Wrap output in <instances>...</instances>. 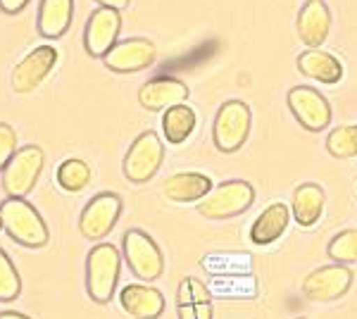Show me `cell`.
I'll list each match as a JSON object with an SVG mask.
<instances>
[{
	"instance_id": "obj_6",
	"label": "cell",
	"mask_w": 357,
	"mask_h": 319,
	"mask_svg": "<svg viewBox=\"0 0 357 319\" xmlns=\"http://www.w3.org/2000/svg\"><path fill=\"white\" fill-rule=\"evenodd\" d=\"M122 248H124L126 265H129V269L134 272L138 279L155 281L162 276V272H165L162 251H160V246L146 234V231L129 229L124 234Z\"/></svg>"
},
{
	"instance_id": "obj_25",
	"label": "cell",
	"mask_w": 357,
	"mask_h": 319,
	"mask_svg": "<svg viewBox=\"0 0 357 319\" xmlns=\"http://www.w3.org/2000/svg\"><path fill=\"white\" fill-rule=\"evenodd\" d=\"M326 150L329 155L338 160H350L357 158V124L338 126L329 133L326 138Z\"/></svg>"
},
{
	"instance_id": "obj_23",
	"label": "cell",
	"mask_w": 357,
	"mask_h": 319,
	"mask_svg": "<svg viewBox=\"0 0 357 319\" xmlns=\"http://www.w3.org/2000/svg\"><path fill=\"white\" fill-rule=\"evenodd\" d=\"M195 124H198L195 110L191 105H186V103L165 110V114H162V131H165L167 143H172V146H181V143L193 133Z\"/></svg>"
},
{
	"instance_id": "obj_17",
	"label": "cell",
	"mask_w": 357,
	"mask_h": 319,
	"mask_svg": "<svg viewBox=\"0 0 357 319\" xmlns=\"http://www.w3.org/2000/svg\"><path fill=\"white\" fill-rule=\"evenodd\" d=\"M119 303L134 319H158L165 312V295L148 283H126Z\"/></svg>"
},
{
	"instance_id": "obj_9",
	"label": "cell",
	"mask_w": 357,
	"mask_h": 319,
	"mask_svg": "<svg viewBox=\"0 0 357 319\" xmlns=\"http://www.w3.org/2000/svg\"><path fill=\"white\" fill-rule=\"evenodd\" d=\"M350 286H353V272L348 269V265L333 262L310 272L303 281V293L312 303H331L343 298Z\"/></svg>"
},
{
	"instance_id": "obj_20",
	"label": "cell",
	"mask_w": 357,
	"mask_h": 319,
	"mask_svg": "<svg viewBox=\"0 0 357 319\" xmlns=\"http://www.w3.org/2000/svg\"><path fill=\"white\" fill-rule=\"evenodd\" d=\"M212 186V179L200 172H178L165 181V195L172 202H200Z\"/></svg>"
},
{
	"instance_id": "obj_22",
	"label": "cell",
	"mask_w": 357,
	"mask_h": 319,
	"mask_svg": "<svg viewBox=\"0 0 357 319\" xmlns=\"http://www.w3.org/2000/svg\"><path fill=\"white\" fill-rule=\"evenodd\" d=\"M74 17V0H41L38 34L43 38H60L67 34Z\"/></svg>"
},
{
	"instance_id": "obj_3",
	"label": "cell",
	"mask_w": 357,
	"mask_h": 319,
	"mask_svg": "<svg viewBox=\"0 0 357 319\" xmlns=\"http://www.w3.org/2000/svg\"><path fill=\"white\" fill-rule=\"evenodd\" d=\"M255 202V188L243 179H231L215 186L198 202V214L207 219H231L250 210Z\"/></svg>"
},
{
	"instance_id": "obj_15",
	"label": "cell",
	"mask_w": 357,
	"mask_h": 319,
	"mask_svg": "<svg viewBox=\"0 0 357 319\" xmlns=\"http://www.w3.org/2000/svg\"><path fill=\"white\" fill-rule=\"evenodd\" d=\"M331 31V10L324 0H305L298 15V36L307 48H319L326 43Z\"/></svg>"
},
{
	"instance_id": "obj_12",
	"label": "cell",
	"mask_w": 357,
	"mask_h": 319,
	"mask_svg": "<svg viewBox=\"0 0 357 319\" xmlns=\"http://www.w3.org/2000/svg\"><path fill=\"white\" fill-rule=\"evenodd\" d=\"M158 57V48H155L153 40L148 38H126L117 40L110 48V53L102 57L107 69L117 74H134L141 69L151 67Z\"/></svg>"
},
{
	"instance_id": "obj_28",
	"label": "cell",
	"mask_w": 357,
	"mask_h": 319,
	"mask_svg": "<svg viewBox=\"0 0 357 319\" xmlns=\"http://www.w3.org/2000/svg\"><path fill=\"white\" fill-rule=\"evenodd\" d=\"M17 131L10 124H0V172L8 167V162L17 153Z\"/></svg>"
},
{
	"instance_id": "obj_7",
	"label": "cell",
	"mask_w": 357,
	"mask_h": 319,
	"mask_svg": "<svg viewBox=\"0 0 357 319\" xmlns=\"http://www.w3.org/2000/svg\"><path fill=\"white\" fill-rule=\"evenodd\" d=\"M165 160V143L155 131H143L124 155V177L131 184H146L160 172Z\"/></svg>"
},
{
	"instance_id": "obj_14",
	"label": "cell",
	"mask_w": 357,
	"mask_h": 319,
	"mask_svg": "<svg viewBox=\"0 0 357 319\" xmlns=\"http://www.w3.org/2000/svg\"><path fill=\"white\" fill-rule=\"evenodd\" d=\"M191 91L183 84L181 79L174 77H155L148 84L141 86L138 91V103H141L146 110L151 112H160V110H169L174 105H181V103L188 101Z\"/></svg>"
},
{
	"instance_id": "obj_32",
	"label": "cell",
	"mask_w": 357,
	"mask_h": 319,
	"mask_svg": "<svg viewBox=\"0 0 357 319\" xmlns=\"http://www.w3.org/2000/svg\"><path fill=\"white\" fill-rule=\"evenodd\" d=\"M0 231H3V222H0Z\"/></svg>"
},
{
	"instance_id": "obj_30",
	"label": "cell",
	"mask_w": 357,
	"mask_h": 319,
	"mask_svg": "<svg viewBox=\"0 0 357 319\" xmlns=\"http://www.w3.org/2000/svg\"><path fill=\"white\" fill-rule=\"evenodd\" d=\"M98 5H100V8H112V10H124V8H129V3L131 0H96Z\"/></svg>"
},
{
	"instance_id": "obj_27",
	"label": "cell",
	"mask_w": 357,
	"mask_h": 319,
	"mask_svg": "<svg viewBox=\"0 0 357 319\" xmlns=\"http://www.w3.org/2000/svg\"><path fill=\"white\" fill-rule=\"evenodd\" d=\"M22 293V279L20 272L13 265L10 255L0 248V303H13Z\"/></svg>"
},
{
	"instance_id": "obj_8",
	"label": "cell",
	"mask_w": 357,
	"mask_h": 319,
	"mask_svg": "<svg viewBox=\"0 0 357 319\" xmlns=\"http://www.w3.org/2000/svg\"><path fill=\"white\" fill-rule=\"evenodd\" d=\"M124 202L117 193H98L91 198L89 205L84 207L82 217H79V231L84 239L89 241H102L107 234L117 226L119 214H122Z\"/></svg>"
},
{
	"instance_id": "obj_5",
	"label": "cell",
	"mask_w": 357,
	"mask_h": 319,
	"mask_svg": "<svg viewBox=\"0 0 357 319\" xmlns=\"http://www.w3.org/2000/svg\"><path fill=\"white\" fill-rule=\"evenodd\" d=\"M45 155L38 146H24L3 170V191L8 198H26L43 172Z\"/></svg>"
},
{
	"instance_id": "obj_10",
	"label": "cell",
	"mask_w": 357,
	"mask_h": 319,
	"mask_svg": "<svg viewBox=\"0 0 357 319\" xmlns=\"http://www.w3.org/2000/svg\"><path fill=\"white\" fill-rule=\"evenodd\" d=\"M55 65L57 50L53 45H38V48H33L31 53L22 57L20 65H15L13 74H10V86H13L15 94H31L48 79Z\"/></svg>"
},
{
	"instance_id": "obj_1",
	"label": "cell",
	"mask_w": 357,
	"mask_h": 319,
	"mask_svg": "<svg viewBox=\"0 0 357 319\" xmlns=\"http://www.w3.org/2000/svg\"><path fill=\"white\" fill-rule=\"evenodd\" d=\"M122 269V253L112 243H98L91 248L86 260V291L91 300L107 305L114 298Z\"/></svg>"
},
{
	"instance_id": "obj_21",
	"label": "cell",
	"mask_w": 357,
	"mask_h": 319,
	"mask_svg": "<svg viewBox=\"0 0 357 319\" xmlns=\"http://www.w3.org/2000/svg\"><path fill=\"white\" fill-rule=\"evenodd\" d=\"M324 188L317 184H303L293 191L291 198V214L301 226H314L324 212Z\"/></svg>"
},
{
	"instance_id": "obj_29",
	"label": "cell",
	"mask_w": 357,
	"mask_h": 319,
	"mask_svg": "<svg viewBox=\"0 0 357 319\" xmlns=\"http://www.w3.org/2000/svg\"><path fill=\"white\" fill-rule=\"evenodd\" d=\"M29 5V0H0V10L5 15H17Z\"/></svg>"
},
{
	"instance_id": "obj_33",
	"label": "cell",
	"mask_w": 357,
	"mask_h": 319,
	"mask_svg": "<svg viewBox=\"0 0 357 319\" xmlns=\"http://www.w3.org/2000/svg\"><path fill=\"white\" fill-rule=\"evenodd\" d=\"M298 319H305V317H298Z\"/></svg>"
},
{
	"instance_id": "obj_18",
	"label": "cell",
	"mask_w": 357,
	"mask_h": 319,
	"mask_svg": "<svg viewBox=\"0 0 357 319\" xmlns=\"http://www.w3.org/2000/svg\"><path fill=\"white\" fill-rule=\"evenodd\" d=\"M298 72L305 74L307 79H314L319 84H338L343 79V65L336 55L326 53L321 48H307L305 53L298 55L296 60Z\"/></svg>"
},
{
	"instance_id": "obj_13",
	"label": "cell",
	"mask_w": 357,
	"mask_h": 319,
	"mask_svg": "<svg viewBox=\"0 0 357 319\" xmlns=\"http://www.w3.org/2000/svg\"><path fill=\"white\" fill-rule=\"evenodd\" d=\"M122 31V15L112 8H98L89 17V24L84 31V48L91 57H105L110 48L117 43V36Z\"/></svg>"
},
{
	"instance_id": "obj_24",
	"label": "cell",
	"mask_w": 357,
	"mask_h": 319,
	"mask_svg": "<svg viewBox=\"0 0 357 319\" xmlns=\"http://www.w3.org/2000/svg\"><path fill=\"white\" fill-rule=\"evenodd\" d=\"M57 184L67 193H79L91 184V167L86 160L69 158L57 167Z\"/></svg>"
},
{
	"instance_id": "obj_16",
	"label": "cell",
	"mask_w": 357,
	"mask_h": 319,
	"mask_svg": "<svg viewBox=\"0 0 357 319\" xmlns=\"http://www.w3.org/2000/svg\"><path fill=\"white\" fill-rule=\"evenodd\" d=\"M176 315L178 319H212V295L205 288V283L195 276H183L178 281L176 291Z\"/></svg>"
},
{
	"instance_id": "obj_19",
	"label": "cell",
	"mask_w": 357,
	"mask_h": 319,
	"mask_svg": "<svg viewBox=\"0 0 357 319\" xmlns=\"http://www.w3.org/2000/svg\"><path fill=\"white\" fill-rule=\"evenodd\" d=\"M291 207L284 202H272L267 210H262L260 217L250 226V241L255 246H269V243L279 241L284 231L289 229L291 222Z\"/></svg>"
},
{
	"instance_id": "obj_11",
	"label": "cell",
	"mask_w": 357,
	"mask_h": 319,
	"mask_svg": "<svg viewBox=\"0 0 357 319\" xmlns=\"http://www.w3.org/2000/svg\"><path fill=\"white\" fill-rule=\"evenodd\" d=\"M289 110L307 131H324L331 124V105L317 89L296 86L289 91Z\"/></svg>"
},
{
	"instance_id": "obj_26",
	"label": "cell",
	"mask_w": 357,
	"mask_h": 319,
	"mask_svg": "<svg viewBox=\"0 0 357 319\" xmlns=\"http://www.w3.org/2000/svg\"><path fill=\"white\" fill-rule=\"evenodd\" d=\"M326 255L338 265H357V229L336 234L326 246Z\"/></svg>"
},
{
	"instance_id": "obj_2",
	"label": "cell",
	"mask_w": 357,
	"mask_h": 319,
	"mask_svg": "<svg viewBox=\"0 0 357 319\" xmlns=\"http://www.w3.org/2000/svg\"><path fill=\"white\" fill-rule=\"evenodd\" d=\"M3 231L26 248H43L48 243V226L36 207L24 198H8L0 202Z\"/></svg>"
},
{
	"instance_id": "obj_31",
	"label": "cell",
	"mask_w": 357,
	"mask_h": 319,
	"mask_svg": "<svg viewBox=\"0 0 357 319\" xmlns=\"http://www.w3.org/2000/svg\"><path fill=\"white\" fill-rule=\"evenodd\" d=\"M0 319H31V317L20 315V312H0Z\"/></svg>"
},
{
	"instance_id": "obj_4",
	"label": "cell",
	"mask_w": 357,
	"mask_h": 319,
	"mask_svg": "<svg viewBox=\"0 0 357 319\" xmlns=\"http://www.w3.org/2000/svg\"><path fill=\"white\" fill-rule=\"evenodd\" d=\"M252 112L243 101H227L217 110L215 124H212V138L222 153H236L243 148L250 136Z\"/></svg>"
}]
</instances>
